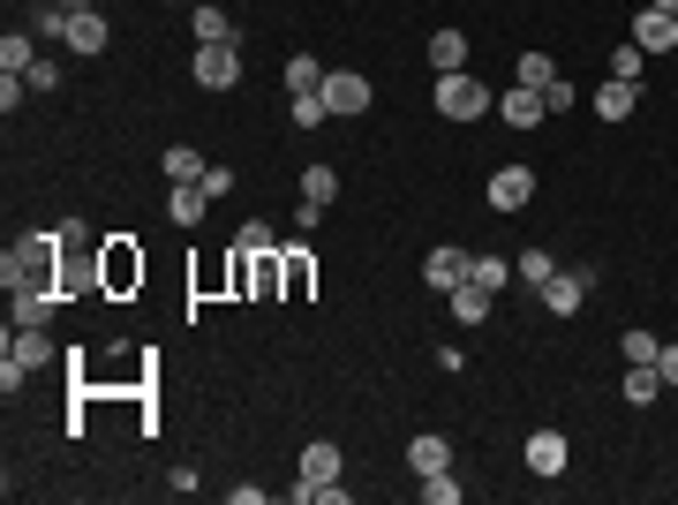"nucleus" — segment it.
<instances>
[{"mask_svg": "<svg viewBox=\"0 0 678 505\" xmlns=\"http://www.w3.org/2000/svg\"><path fill=\"white\" fill-rule=\"evenodd\" d=\"M53 272H61V234H23L15 250L0 256L8 287H53Z\"/></svg>", "mask_w": 678, "mask_h": 505, "instance_id": "f257e3e1", "label": "nucleus"}, {"mask_svg": "<svg viewBox=\"0 0 678 505\" xmlns=\"http://www.w3.org/2000/svg\"><path fill=\"white\" fill-rule=\"evenodd\" d=\"M498 98H490V84H475L467 69H453V76H437V122H483Z\"/></svg>", "mask_w": 678, "mask_h": 505, "instance_id": "f03ea898", "label": "nucleus"}, {"mask_svg": "<svg viewBox=\"0 0 678 505\" xmlns=\"http://www.w3.org/2000/svg\"><path fill=\"white\" fill-rule=\"evenodd\" d=\"M98 287L106 295H128V287H144V250L114 234V242H98Z\"/></svg>", "mask_w": 678, "mask_h": 505, "instance_id": "7ed1b4c3", "label": "nucleus"}, {"mask_svg": "<svg viewBox=\"0 0 678 505\" xmlns=\"http://www.w3.org/2000/svg\"><path fill=\"white\" fill-rule=\"evenodd\" d=\"M39 362H53V339H45V325H15V339H8V362H0V385L15 392V385L31 378Z\"/></svg>", "mask_w": 678, "mask_h": 505, "instance_id": "20e7f679", "label": "nucleus"}, {"mask_svg": "<svg viewBox=\"0 0 678 505\" xmlns=\"http://www.w3.org/2000/svg\"><path fill=\"white\" fill-rule=\"evenodd\" d=\"M595 280H603L595 264H573V272H551L536 295H543V309H551V317H573V309H589V287H595Z\"/></svg>", "mask_w": 678, "mask_h": 505, "instance_id": "39448f33", "label": "nucleus"}, {"mask_svg": "<svg viewBox=\"0 0 678 505\" xmlns=\"http://www.w3.org/2000/svg\"><path fill=\"white\" fill-rule=\"evenodd\" d=\"M197 91H234L242 84V53H234V39H219V45H197Z\"/></svg>", "mask_w": 678, "mask_h": 505, "instance_id": "423d86ee", "label": "nucleus"}, {"mask_svg": "<svg viewBox=\"0 0 678 505\" xmlns=\"http://www.w3.org/2000/svg\"><path fill=\"white\" fill-rule=\"evenodd\" d=\"M325 106H332V122H354V114H362V106H370V84H362V76H354V69H325Z\"/></svg>", "mask_w": 678, "mask_h": 505, "instance_id": "0eeeda50", "label": "nucleus"}, {"mask_svg": "<svg viewBox=\"0 0 678 505\" xmlns=\"http://www.w3.org/2000/svg\"><path fill=\"white\" fill-rule=\"evenodd\" d=\"M483 197H490V211H528V197H536V167H498L490 181H483Z\"/></svg>", "mask_w": 678, "mask_h": 505, "instance_id": "6e6552de", "label": "nucleus"}, {"mask_svg": "<svg viewBox=\"0 0 678 505\" xmlns=\"http://www.w3.org/2000/svg\"><path fill=\"white\" fill-rule=\"evenodd\" d=\"M565 467H573L565 430H536V438H528V475H543V483H551V475H565Z\"/></svg>", "mask_w": 678, "mask_h": 505, "instance_id": "1a4fd4ad", "label": "nucleus"}, {"mask_svg": "<svg viewBox=\"0 0 678 505\" xmlns=\"http://www.w3.org/2000/svg\"><path fill=\"white\" fill-rule=\"evenodd\" d=\"M634 45L656 61V53H678V15H664V8H640L634 15Z\"/></svg>", "mask_w": 678, "mask_h": 505, "instance_id": "9d476101", "label": "nucleus"}, {"mask_svg": "<svg viewBox=\"0 0 678 505\" xmlns=\"http://www.w3.org/2000/svg\"><path fill=\"white\" fill-rule=\"evenodd\" d=\"M467 264H475V256H467V250H453V242H437V250L423 256V280H430V287H437V295H453V287H460V280H467Z\"/></svg>", "mask_w": 678, "mask_h": 505, "instance_id": "9b49d317", "label": "nucleus"}, {"mask_svg": "<svg viewBox=\"0 0 678 505\" xmlns=\"http://www.w3.org/2000/svg\"><path fill=\"white\" fill-rule=\"evenodd\" d=\"M106 39H114V31H106V15H98V8H76V15H68V31H61V45H68V53H106Z\"/></svg>", "mask_w": 678, "mask_h": 505, "instance_id": "f8f14e48", "label": "nucleus"}, {"mask_svg": "<svg viewBox=\"0 0 678 505\" xmlns=\"http://www.w3.org/2000/svg\"><path fill=\"white\" fill-rule=\"evenodd\" d=\"M204 211H212V189H204V181H173V197H167L173 227H204Z\"/></svg>", "mask_w": 678, "mask_h": 505, "instance_id": "ddd939ff", "label": "nucleus"}, {"mask_svg": "<svg viewBox=\"0 0 678 505\" xmlns=\"http://www.w3.org/2000/svg\"><path fill=\"white\" fill-rule=\"evenodd\" d=\"M407 467H415V475H445V467H453V438H437V430L407 438Z\"/></svg>", "mask_w": 678, "mask_h": 505, "instance_id": "4468645a", "label": "nucleus"}, {"mask_svg": "<svg viewBox=\"0 0 678 505\" xmlns=\"http://www.w3.org/2000/svg\"><path fill=\"white\" fill-rule=\"evenodd\" d=\"M498 114H506V128H536V122H551L543 91H520V84H512L506 98H498Z\"/></svg>", "mask_w": 678, "mask_h": 505, "instance_id": "2eb2a0df", "label": "nucleus"}, {"mask_svg": "<svg viewBox=\"0 0 678 505\" xmlns=\"http://www.w3.org/2000/svg\"><path fill=\"white\" fill-rule=\"evenodd\" d=\"M339 467H347V453H339L332 438H309V445H301V475H309V483H332Z\"/></svg>", "mask_w": 678, "mask_h": 505, "instance_id": "dca6fc26", "label": "nucleus"}, {"mask_svg": "<svg viewBox=\"0 0 678 505\" xmlns=\"http://www.w3.org/2000/svg\"><path fill=\"white\" fill-rule=\"evenodd\" d=\"M8 309H15V325H45L53 317V302H61V287H8Z\"/></svg>", "mask_w": 678, "mask_h": 505, "instance_id": "f3484780", "label": "nucleus"}, {"mask_svg": "<svg viewBox=\"0 0 678 505\" xmlns=\"http://www.w3.org/2000/svg\"><path fill=\"white\" fill-rule=\"evenodd\" d=\"M445 302H453V317H460V325H483V317H490V302H498V295H490L483 280H460V287H453Z\"/></svg>", "mask_w": 678, "mask_h": 505, "instance_id": "a211bd4d", "label": "nucleus"}, {"mask_svg": "<svg viewBox=\"0 0 678 505\" xmlns=\"http://www.w3.org/2000/svg\"><path fill=\"white\" fill-rule=\"evenodd\" d=\"M618 392H626L634 408H648V400L664 392V370H656V362H626V378H618Z\"/></svg>", "mask_w": 678, "mask_h": 505, "instance_id": "6ab92c4d", "label": "nucleus"}, {"mask_svg": "<svg viewBox=\"0 0 678 505\" xmlns=\"http://www.w3.org/2000/svg\"><path fill=\"white\" fill-rule=\"evenodd\" d=\"M279 272H287V287H279V302H301V295H309V280H317V264H309V250H279Z\"/></svg>", "mask_w": 678, "mask_h": 505, "instance_id": "aec40b11", "label": "nucleus"}, {"mask_svg": "<svg viewBox=\"0 0 678 505\" xmlns=\"http://www.w3.org/2000/svg\"><path fill=\"white\" fill-rule=\"evenodd\" d=\"M634 106H640V84H618V76H611V84L595 91V114H603V122H626Z\"/></svg>", "mask_w": 678, "mask_h": 505, "instance_id": "412c9836", "label": "nucleus"}, {"mask_svg": "<svg viewBox=\"0 0 678 505\" xmlns=\"http://www.w3.org/2000/svg\"><path fill=\"white\" fill-rule=\"evenodd\" d=\"M287 122H295V128H325V122H332L325 91H287Z\"/></svg>", "mask_w": 678, "mask_h": 505, "instance_id": "4be33fe9", "label": "nucleus"}, {"mask_svg": "<svg viewBox=\"0 0 678 505\" xmlns=\"http://www.w3.org/2000/svg\"><path fill=\"white\" fill-rule=\"evenodd\" d=\"M430 61H437V76L467 69V31H437V39H430Z\"/></svg>", "mask_w": 678, "mask_h": 505, "instance_id": "5701e85b", "label": "nucleus"}, {"mask_svg": "<svg viewBox=\"0 0 678 505\" xmlns=\"http://www.w3.org/2000/svg\"><path fill=\"white\" fill-rule=\"evenodd\" d=\"M512 84H520V91H551V84H558L551 53H520V69H512Z\"/></svg>", "mask_w": 678, "mask_h": 505, "instance_id": "b1692460", "label": "nucleus"}, {"mask_svg": "<svg viewBox=\"0 0 678 505\" xmlns=\"http://www.w3.org/2000/svg\"><path fill=\"white\" fill-rule=\"evenodd\" d=\"M332 197H339V173L332 167H309V173H301V204H332Z\"/></svg>", "mask_w": 678, "mask_h": 505, "instance_id": "393cba45", "label": "nucleus"}, {"mask_svg": "<svg viewBox=\"0 0 678 505\" xmlns=\"http://www.w3.org/2000/svg\"><path fill=\"white\" fill-rule=\"evenodd\" d=\"M295 505H347V483H339V475H332V483H309V475H301Z\"/></svg>", "mask_w": 678, "mask_h": 505, "instance_id": "a878e982", "label": "nucleus"}, {"mask_svg": "<svg viewBox=\"0 0 678 505\" xmlns=\"http://www.w3.org/2000/svg\"><path fill=\"white\" fill-rule=\"evenodd\" d=\"M219 39H234V23H226V8H197V45H219Z\"/></svg>", "mask_w": 678, "mask_h": 505, "instance_id": "bb28decb", "label": "nucleus"}, {"mask_svg": "<svg viewBox=\"0 0 678 505\" xmlns=\"http://www.w3.org/2000/svg\"><path fill=\"white\" fill-rule=\"evenodd\" d=\"M415 498H423V505H460V483H453V467H445V475H423V483H415Z\"/></svg>", "mask_w": 678, "mask_h": 505, "instance_id": "cd10ccee", "label": "nucleus"}, {"mask_svg": "<svg viewBox=\"0 0 678 505\" xmlns=\"http://www.w3.org/2000/svg\"><path fill=\"white\" fill-rule=\"evenodd\" d=\"M467 280H483V287H490V295H506L512 264H506V256H475V264H467Z\"/></svg>", "mask_w": 678, "mask_h": 505, "instance_id": "c85d7f7f", "label": "nucleus"}, {"mask_svg": "<svg viewBox=\"0 0 678 505\" xmlns=\"http://www.w3.org/2000/svg\"><path fill=\"white\" fill-rule=\"evenodd\" d=\"M558 264H551V250H520V264H512V280H528V287H543Z\"/></svg>", "mask_w": 678, "mask_h": 505, "instance_id": "c756f323", "label": "nucleus"}, {"mask_svg": "<svg viewBox=\"0 0 678 505\" xmlns=\"http://www.w3.org/2000/svg\"><path fill=\"white\" fill-rule=\"evenodd\" d=\"M317 84H325L317 53H295V61H287V91H317Z\"/></svg>", "mask_w": 678, "mask_h": 505, "instance_id": "7c9ffc66", "label": "nucleus"}, {"mask_svg": "<svg viewBox=\"0 0 678 505\" xmlns=\"http://www.w3.org/2000/svg\"><path fill=\"white\" fill-rule=\"evenodd\" d=\"M159 167H167V181H204V167H197V151H189V144H173Z\"/></svg>", "mask_w": 678, "mask_h": 505, "instance_id": "2f4dec72", "label": "nucleus"}, {"mask_svg": "<svg viewBox=\"0 0 678 505\" xmlns=\"http://www.w3.org/2000/svg\"><path fill=\"white\" fill-rule=\"evenodd\" d=\"M31 61H39V53H31V39H15V31L0 39V69H8V76H23Z\"/></svg>", "mask_w": 678, "mask_h": 505, "instance_id": "473e14b6", "label": "nucleus"}, {"mask_svg": "<svg viewBox=\"0 0 678 505\" xmlns=\"http://www.w3.org/2000/svg\"><path fill=\"white\" fill-rule=\"evenodd\" d=\"M640 69H648L640 45H618V53H611V76H618V84H640Z\"/></svg>", "mask_w": 678, "mask_h": 505, "instance_id": "72a5a7b5", "label": "nucleus"}, {"mask_svg": "<svg viewBox=\"0 0 678 505\" xmlns=\"http://www.w3.org/2000/svg\"><path fill=\"white\" fill-rule=\"evenodd\" d=\"M618 347H626V362H656V347H664V339H656V333H626Z\"/></svg>", "mask_w": 678, "mask_h": 505, "instance_id": "f704fd0d", "label": "nucleus"}, {"mask_svg": "<svg viewBox=\"0 0 678 505\" xmlns=\"http://www.w3.org/2000/svg\"><path fill=\"white\" fill-rule=\"evenodd\" d=\"M23 84H31V91H53V84H61V69H53V61H31V69H23Z\"/></svg>", "mask_w": 678, "mask_h": 505, "instance_id": "c9c22d12", "label": "nucleus"}, {"mask_svg": "<svg viewBox=\"0 0 678 505\" xmlns=\"http://www.w3.org/2000/svg\"><path fill=\"white\" fill-rule=\"evenodd\" d=\"M204 189H212V197H234L242 181H234V167H204Z\"/></svg>", "mask_w": 678, "mask_h": 505, "instance_id": "e433bc0d", "label": "nucleus"}, {"mask_svg": "<svg viewBox=\"0 0 678 505\" xmlns=\"http://www.w3.org/2000/svg\"><path fill=\"white\" fill-rule=\"evenodd\" d=\"M23 91H31L23 76H0V114H15V106H23Z\"/></svg>", "mask_w": 678, "mask_h": 505, "instance_id": "4c0bfd02", "label": "nucleus"}, {"mask_svg": "<svg viewBox=\"0 0 678 505\" xmlns=\"http://www.w3.org/2000/svg\"><path fill=\"white\" fill-rule=\"evenodd\" d=\"M656 370H664V385H678V339H664V347H656Z\"/></svg>", "mask_w": 678, "mask_h": 505, "instance_id": "58836bf2", "label": "nucleus"}, {"mask_svg": "<svg viewBox=\"0 0 678 505\" xmlns=\"http://www.w3.org/2000/svg\"><path fill=\"white\" fill-rule=\"evenodd\" d=\"M648 8H664V15H678V0H648Z\"/></svg>", "mask_w": 678, "mask_h": 505, "instance_id": "ea45409f", "label": "nucleus"}, {"mask_svg": "<svg viewBox=\"0 0 678 505\" xmlns=\"http://www.w3.org/2000/svg\"><path fill=\"white\" fill-rule=\"evenodd\" d=\"M61 8H68V15H76V8H91V0H61Z\"/></svg>", "mask_w": 678, "mask_h": 505, "instance_id": "a19ab883", "label": "nucleus"}]
</instances>
